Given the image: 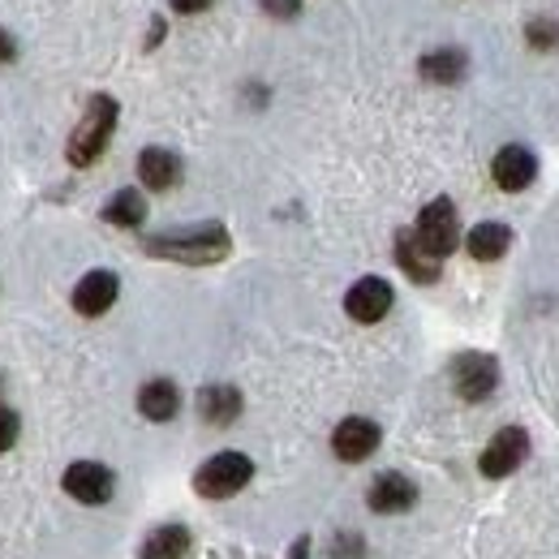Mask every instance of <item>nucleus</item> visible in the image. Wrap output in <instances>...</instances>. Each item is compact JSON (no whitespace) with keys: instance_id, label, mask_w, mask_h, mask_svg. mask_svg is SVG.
Segmentation results:
<instances>
[{"instance_id":"6ab92c4d","label":"nucleus","mask_w":559,"mask_h":559,"mask_svg":"<svg viewBox=\"0 0 559 559\" xmlns=\"http://www.w3.org/2000/svg\"><path fill=\"white\" fill-rule=\"evenodd\" d=\"M190 556V530L164 525L142 543V559H186Z\"/></svg>"},{"instance_id":"393cba45","label":"nucleus","mask_w":559,"mask_h":559,"mask_svg":"<svg viewBox=\"0 0 559 559\" xmlns=\"http://www.w3.org/2000/svg\"><path fill=\"white\" fill-rule=\"evenodd\" d=\"M17 57V44H13V35L9 31H0V66H9Z\"/></svg>"},{"instance_id":"f257e3e1","label":"nucleus","mask_w":559,"mask_h":559,"mask_svg":"<svg viewBox=\"0 0 559 559\" xmlns=\"http://www.w3.org/2000/svg\"><path fill=\"white\" fill-rule=\"evenodd\" d=\"M151 259H168V263H190V267H207L228 254V233L224 224H207V228H190V233H164L146 241Z\"/></svg>"},{"instance_id":"2eb2a0df","label":"nucleus","mask_w":559,"mask_h":559,"mask_svg":"<svg viewBox=\"0 0 559 559\" xmlns=\"http://www.w3.org/2000/svg\"><path fill=\"white\" fill-rule=\"evenodd\" d=\"M177 409H181V392H177L173 379H151V383H142V392H139L142 418L168 421V418H177Z\"/></svg>"},{"instance_id":"5701e85b","label":"nucleus","mask_w":559,"mask_h":559,"mask_svg":"<svg viewBox=\"0 0 559 559\" xmlns=\"http://www.w3.org/2000/svg\"><path fill=\"white\" fill-rule=\"evenodd\" d=\"M263 13H272V17H297L301 13V0H263Z\"/></svg>"},{"instance_id":"0eeeda50","label":"nucleus","mask_w":559,"mask_h":559,"mask_svg":"<svg viewBox=\"0 0 559 559\" xmlns=\"http://www.w3.org/2000/svg\"><path fill=\"white\" fill-rule=\"evenodd\" d=\"M490 177H495V186H499L503 194H521V190L534 186L538 159H534L530 146H499L495 159H490Z\"/></svg>"},{"instance_id":"4be33fe9","label":"nucleus","mask_w":559,"mask_h":559,"mask_svg":"<svg viewBox=\"0 0 559 559\" xmlns=\"http://www.w3.org/2000/svg\"><path fill=\"white\" fill-rule=\"evenodd\" d=\"M17 430H22V421L13 409H0V452H9L13 443H17Z\"/></svg>"},{"instance_id":"9d476101","label":"nucleus","mask_w":559,"mask_h":559,"mask_svg":"<svg viewBox=\"0 0 559 559\" xmlns=\"http://www.w3.org/2000/svg\"><path fill=\"white\" fill-rule=\"evenodd\" d=\"M374 448H379V426L370 418H345L332 430V452H336L341 461H349V465L366 461Z\"/></svg>"},{"instance_id":"4468645a","label":"nucleus","mask_w":559,"mask_h":559,"mask_svg":"<svg viewBox=\"0 0 559 559\" xmlns=\"http://www.w3.org/2000/svg\"><path fill=\"white\" fill-rule=\"evenodd\" d=\"M396 263H401L405 276L418 280V284H435V280H439V259L421 250L414 228H401V233H396Z\"/></svg>"},{"instance_id":"dca6fc26","label":"nucleus","mask_w":559,"mask_h":559,"mask_svg":"<svg viewBox=\"0 0 559 559\" xmlns=\"http://www.w3.org/2000/svg\"><path fill=\"white\" fill-rule=\"evenodd\" d=\"M508 246H512V228H508V224H499V219H487V224L469 228V237H465V250H469L478 263H495V259H503V254H508Z\"/></svg>"},{"instance_id":"a878e982","label":"nucleus","mask_w":559,"mask_h":559,"mask_svg":"<svg viewBox=\"0 0 559 559\" xmlns=\"http://www.w3.org/2000/svg\"><path fill=\"white\" fill-rule=\"evenodd\" d=\"M288 559H310V538H297V543H293V556Z\"/></svg>"},{"instance_id":"f3484780","label":"nucleus","mask_w":559,"mask_h":559,"mask_svg":"<svg viewBox=\"0 0 559 559\" xmlns=\"http://www.w3.org/2000/svg\"><path fill=\"white\" fill-rule=\"evenodd\" d=\"M199 414H203V421H211V426L237 421V414H241V392L228 388V383H211V388L199 392Z\"/></svg>"},{"instance_id":"6e6552de","label":"nucleus","mask_w":559,"mask_h":559,"mask_svg":"<svg viewBox=\"0 0 559 559\" xmlns=\"http://www.w3.org/2000/svg\"><path fill=\"white\" fill-rule=\"evenodd\" d=\"M66 490H70L78 503L99 508V503H108V499H112L117 478H112V469H108V465H99V461H78V465L66 469Z\"/></svg>"},{"instance_id":"412c9836","label":"nucleus","mask_w":559,"mask_h":559,"mask_svg":"<svg viewBox=\"0 0 559 559\" xmlns=\"http://www.w3.org/2000/svg\"><path fill=\"white\" fill-rule=\"evenodd\" d=\"M525 35H530V48L547 52V48H556L559 44V22H551V17H534Z\"/></svg>"},{"instance_id":"20e7f679","label":"nucleus","mask_w":559,"mask_h":559,"mask_svg":"<svg viewBox=\"0 0 559 559\" xmlns=\"http://www.w3.org/2000/svg\"><path fill=\"white\" fill-rule=\"evenodd\" d=\"M414 237L421 241V250H426V254H435V259L443 263V259L461 246V219H456L452 199H435V203H426L421 215H418Z\"/></svg>"},{"instance_id":"f03ea898","label":"nucleus","mask_w":559,"mask_h":559,"mask_svg":"<svg viewBox=\"0 0 559 559\" xmlns=\"http://www.w3.org/2000/svg\"><path fill=\"white\" fill-rule=\"evenodd\" d=\"M117 117H121V108H117L112 95H91V104H86L78 130L70 134L73 168H86V164H95V159L104 155V146L112 142V130H117Z\"/></svg>"},{"instance_id":"aec40b11","label":"nucleus","mask_w":559,"mask_h":559,"mask_svg":"<svg viewBox=\"0 0 559 559\" xmlns=\"http://www.w3.org/2000/svg\"><path fill=\"white\" fill-rule=\"evenodd\" d=\"M104 219H108V224H117V228H139L142 219H146V199H142L139 190H121V194H112V199H108Z\"/></svg>"},{"instance_id":"a211bd4d","label":"nucleus","mask_w":559,"mask_h":559,"mask_svg":"<svg viewBox=\"0 0 559 559\" xmlns=\"http://www.w3.org/2000/svg\"><path fill=\"white\" fill-rule=\"evenodd\" d=\"M421 78L426 82H439V86H452V82H461L465 70H469V57L461 52V48H435V52H426L421 57Z\"/></svg>"},{"instance_id":"f8f14e48","label":"nucleus","mask_w":559,"mask_h":559,"mask_svg":"<svg viewBox=\"0 0 559 559\" xmlns=\"http://www.w3.org/2000/svg\"><path fill=\"white\" fill-rule=\"evenodd\" d=\"M370 508L374 512H383V516H392V512H409L414 503H418V487L405 478V474H379L374 483H370Z\"/></svg>"},{"instance_id":"39448f33","label":"nucleus","mask_w":559,"mask_h":559,"mask_svg":"<svg viewBox=\"0 0 559 559\" xmlns=\"http://www.w3.org/2000/svg\"><path fill=\"white\" fill-rule=\"evenodd\" d=\"M452 388L461 401H487L499 388V361L490 353H461L452 361Z\"/></svg>"},{"instance_id":"b1692460","label":"nucleus","mask_w":559,"mask_h":559,"mask_svg":"<svg viewBox=\"0 0 559 559\" xmlns=\"http://www.w3.org/2000/svg\"><path fill=\"white\" fill-rule=\"evenodd\" d=\"M168 4H173V13H186L190 17V13H207L215 0H168Z\"/></svg>"},{"instance_id":"423d86ee","label":"nucleus","mask_w":559,"mask_h":559,"mask_svg":"<svg viewBox=\"0 0 559 559\" xmlns=\"http://www.w3.org/2000/svg\"><path fill=\"white\" fill-rule=\"evenodd\" d=\"M525 456H530V435L521 426H503L487 443V452L478 456V465H483L487 478H508L525 465Z\"/></svg>"},{"instance_id":"9b49d317","label":"nucleus","mask_w":559,"mask_h":559,"mask_svg":"<svg viewBox=\"0 0 559 559\" xmlns=\"http://www.w3.org/2000/svg\"><path fill=\"white\" fill-rule=\"evenodd\" d=\"M117 293H121V280L112 276V272H86V276L78 280V288H73V310L95 319V314L112 310Z\"/></svg>"},{"instance_id":"ddd939ff","label":"nucleus","mask_w":559,"mask_h":559,"mask_svg":"<svg viewBox=\"0 0 559 559\" xmlns=\"http://www.w3.org/2000/svg\"><path fill=\"white\" fill-rule=\"evenodd\" d=\"M139 181L146 190H155V194L173 190L181 181V159L168 146H146L139 155Z\"/></svg>"},{"instance_id":"7ed1b4c3","label":"nucleus","mask_w":559,"mask_h":559,"mask_svg":"<svg viewBox=\"0 0 559 559\" xmlns=\"http://www.w3.org/2000/svg\"><path fill=\"white\" fill-rule=\"evenodd\" d=\"M254 478V461L246 452H215L211 461L199 465L194 474V490L203 499H228Z\"/></svg>"},{"instance_id":"1a4fd4ad","label":"nucleus","mask_w":559,"mask_h":559,"mask_svg":"<svg viewBox=\"0 0 559 559\" xmlns=\"http://www.w3.org/2000/svg\"><path fill=\"white\" fill-rule=\"evenodd\" d=\"M392 284L379 276H361L353 284L349 293H345V310H349L353 323H379L388 310H392Z\"/></svg>"}]
</instances>
